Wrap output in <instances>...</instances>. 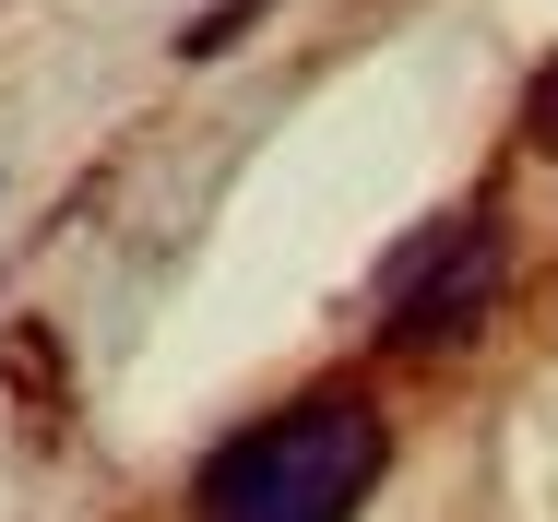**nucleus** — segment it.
I'll list each match as a JSON object with an SVG mask.
<instances>
[{"label":"nucleus","instance_id":"1","mask_svg":"<svg viewBox=\"0 0 558 522\" xmlns=\"http://www.w3.org/2000/svg\"><path fill=\"white\" fill-rule=\"evenodd\" d=\"M392 475V416L368 380H322L274 416L226 427L191 475V522H356Z\"/></svg>","mask_w":558,"mask_h":522},{"label":"nucleus","instance_id":"2","mask_svg":"<svg viewBox=\"0 0 558 522\" xmlns=\"http://www.w3.org/2000/svg\"><path fill=\"white\" fill-rule=\"evenodd\" d=\"M499 286H511V226H499V203H451L368 274V344L380 356H463L499 320Z\"/></svg>","mask_w":558,"mask_h":522},{"label":"nucleus","instance_id":"3","mask_svg":"<svg viewBox=\"0 0 558 522\" xmlns=\"http://www.w3.org/2000/svg\"><path fill=\"white\" fill-rule=\"evenodd\" d=\"M523 143L558 155V60H535V84H523Z\"/></svg>","mask_w":558,"mask_h":522},{"label":"nucleus","instance_id":"4","mask_svg":"<svg viewBox=\"0 0 558 522\" xmlns=\"http://www.w3.org/2000/svg\"><path fill=\"white\" fill-rule=\"evenodd\" d=\"M250 12H262V0H215V12H203V24L179 36V48H191V60H215V48H226V36H238V24H250Z\"/></svg>","mask_w":558,"mask_h":522}]
</instances>
